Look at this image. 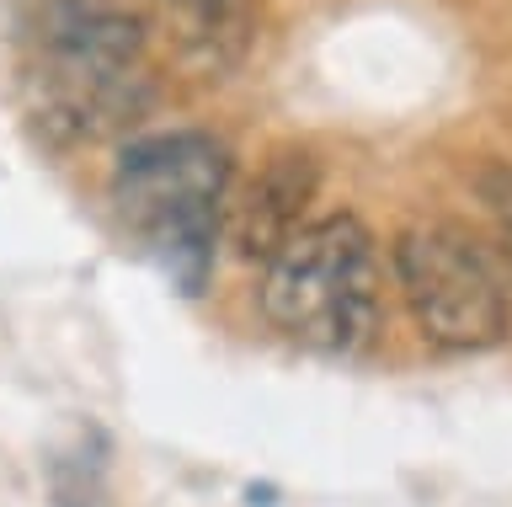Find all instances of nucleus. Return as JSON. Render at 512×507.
Segmentation results:
<instances>
[{"label": "nucleus", "instance_id": "nucleus-1", "mask_svg": "<svg viewBox=\"0 0 512 507\" xmlns=\"http://www.w3.org/2000/svg\"><path fill=\"white\" fill-rule=\"evenodd\" d=\"M230 187V145L208 129H155L128 139L107 193L123 225L150 246L182 294H203L214 273L219 203Z\"/></svg>", "mask_w": 512, "mask_h": 507}, {"label": "nucleus", "instance_id": "nucleus-2", "mask_svg": "<svg viewBox=\"0 0 512 507\" xmlns=\"http://www.w3.org/2000/svg\"><path fill=\"white\" fill-rule=\"evenodd\" d=\"M38 118L59 139H102L155 107L144 75V22L123 0H48L43 11Z\"/></svg>", "mask_w": 512, "mask_h": 507}, {"label": "nucleus", "instance_id": "nucleus-3", "mask_svg": "<svg viewBox=\"0 0 512 507\" xmlns=\"http://www.w3.org/2000/svg\"><path fill=\"white\" fill-rule=\"evenodd\" d=\"M262 315L315 353H358L379 331V257L358 214L310 219L262 273Z\"/></svg>", "mask_w": 512, "mask_h": 507}, {"label": "nucleus", "instance_id": "nucleus-4", "mask_svg": "<svg viewBox=\"0 0 512 507\" xmlns=\"http://www.w3.org/2000/svg\"><path fill=\"white\" fill-rule=\"evenodd\" d=\"M416 331L448 353H486L507 337L512 305L502 267L459 225H411L390 246Z\"/></svg>", "mask_w": 512, "mask_h": 507}, {"label": "nucleus", "instance_id": "nucleus-5", "mask_svg": "<svg viewBox=\"0 0 512 507\" xmlns=\"http://www.w3.org/2000/svg\"><path fill=\"white\" fill-rule=\"evenodd\" d=\"M320 193V161L310 150L288 145V150H272L267 166L251 177L246 198L235 209V225H230V241L246 262H272L278 251L294 241V235L310 225V203Z\"/></svg>", "mask_w": 512, "mask_h": 507}, {"label": "nucleus", "instance_id": "nucleus-6", "mask_svg": "<svg viewBox=\"0 0 512 507\" xmlns=\"http://www.w3.org/2000/svg\"><path fill=\"white\" fill-rule=\"evenodd\" d=\"M182 59L208 81L230 75L251 49V6L246 0H166Z\"/></svg>", "mask_w": 512, "mask_h": 507}, {"label": "nucleus", "instance_id": "nucleus-7", "mask_svg": "<svg viewBox=\"0 0 512 507\" xmlns=\"http://www.w3.org/2000/svg\"><path fill=\"white\" fill-rule=\"evenodd\" d=\"M475 198L486 203L491 230H496V251H502L507 273H512V166L507 161H486L475 171Z\"/></svg>", "mask_w": 512, "mask_h": 507}]
</instances>
